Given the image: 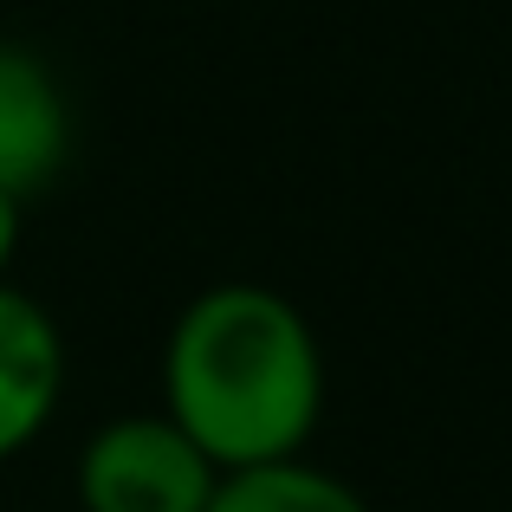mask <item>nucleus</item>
Masks as SVG:
<instances>
[{
  "instance_id": "obj_5",
  "label": "nucleus",
  "mask_w": 512,
  "mask_h": 512,
  "mask_svg": "<svg viewBox=\"0 0 512 512\" xmlns=\"http://www.w3.org/2000/svg\"><path fill=\"white\" fill-rule=\"evenodd\" d=\"M208 512H376L331 467L299 461H273V467H247V474H221Z\"/></svg>"
},
{
  "instance_id": "obj_4",
  "label": "nucleus",
  "mask_w": 512,
  "mask_h": 512,
  "mask_svg": "<svg viewBox=\"0 0 512 512\" xmlns=\"http://www.w3.org/2000/svg\"><path fill=\"white\" fill-rule=\"evenodd\" d=\"M65 396V331L33 292L0 286V461L26 454Z\"/></svg>"
},
{
  "instance_id": "obj_6",
  "label": "nucleus",
  "mask_w": 512,
  "mask_h": 512,
  "mask_svg": "<svg viewBox=\"0 0 512 512\" xmlns=\"http://www.w3.org/2000/svg\"><path fill=\"white\" fill-rule=\"evenodd\" d=\"M20 234H26V208L13 195H0V286L13 279V253H20Z\"/></svg>"
},
{
  "instance_id": "obj_3",
  "label": "nucleus",
  "mask_w": 512,
  "mask_h": 512,
  "mask_svg": "<svg viewBox=\"0 0 512 512\" xmlns=\"http://www.w3.org/2000/svg\"><path fill=\"white\" fill-rule=\"evenodd\" d=\"M72 163V91L20 39H0V195L26 201Z\"/></svg>"
},
{
  "instance_id": "obj_1",
  "label": "nucleus",
  "mask_w": 512,
  "mask_h": 512,
  "mask_svg": "<svg viewBox=\"0 0 512 512\" xmlns=\"http://www.w3.org/2000/svg\"><path fill=\"white\" fill-rule=\"evenodd\" d=\"M163 415L221 474L299 461L325 422V344L273 286L221 279L163 338Z\"/></svg>"
},
{
  "instance_id": "obj_2",
  "label": "nucleus",
  "mask_w": 512,
  "mask_h": 512,
  "mask_svg": "<svg viewBox=\"0 0 512 512\" xmlns=\"http://www.w3.org/2000/svg\"><path fill=\"white\" fill-rule=\"evenodd\" d=\"M214 487H221V467L163 409L98 422L72 467L78 512H208Z\"/></svg>"
}]
</instances>
